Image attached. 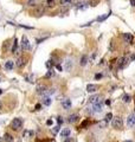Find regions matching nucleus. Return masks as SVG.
<instances>
[{
    "mask_svg": "<svg viewBox=\"0 0 135 142\" xmlns=\"http://www.w3.org/2000/svg\"><path fill=\"white\" fill-rule=\"evenodd\" d=\"M128 62H129V59H128L127 57H124V56L120 57V58L117 59V66H119V68H123V66H124Z\"/></svg>",
    "mask_w": 135,
    "mask_h": 142,
    "instance_id": "423d86ee",
    "label": "nucleus"
},
{
    "mask_svg": "<svg viewBox=\"0 0 135 142\" xmlns=\"http://www.w3.org/2000/svg\"><path fill=\"white\" fill-rule=\"evenodd\" d=\"M106 104H107V105H110V104H111V101L107 99V101H106Z\"/></svg>",
    "mask_w": 135,
    "mask_h": 142,
    "instance_id": "4c0bfd02",
    "label": "nucleus"
},
{
    "mask_svg": "<svg viewBox=\"0 0 135 142\" xmlns=\"http://www.w3.org/2000/svg\"><path fill=\"white\" fill-rule=\"evenodd\" d=\"M78 118H80V116L76 115V114H74V115H70V116H69V120H68V121H69L70 123H75V122L78 121Z\"/></svg>",
    "mask_w": 135,
    "mask_h": 142,
    "instance_id": "4468645a",
    "label": "nucleus"
},
{
    "mask_svg": "<svg viewBox=\"0 0 135 142\" xmlns=\"http://www.w3.org/2000/svg\"><path fill=\"white\" fill-rule=\"evenodd\" d=\"M113 118H114V117H113V114L108 113L107 115H106V118H104V120H106L107 122H109V121H110V120H113Z\"/></svg>",
    "mask_w": 135,
    "mask_h": 142,
    "instance_id": "a878e982",
    "label": "nucleus"
},
{
    "mask_svg": "<svg viewBox=\"0 0 135 142\" xmlns=\"http://www.w3.org/2000/svg\"><path fill=\"white\" fill-rule=\"evenodd\" d=\"M97 89H98V86L96 84H89L87 86V91H88V92H95Z\"/></svg>",
    "mask_w": 135,
    "mask_h": 142,
    "instance_id": "2eb2a0df",
    "label": "nucleus"
},
{
    "mask_svg": "<svg viewBox=\"0 0 135 142\" xmlns=\"http://www.w3.org/2000/svg\"><path fill=\"white\" fill-rule=\"evenodd\" d=\"M51 131H52L54 134H57V133L59 131V126H56V127H54L52 129H51Z\"/></svg>",
    "mask_w": 135,
    "mask_h": 142,
    "instance_id": "c85d7f7f",
    "label": "nucleus"
},
{
    "mask_svg": "<svg viewBox=\"0 0 135 142\" xmlns=\"http://www.w3.org/2000/svg\"><path fill=\"white\" fill-rule=\"evenodd\" d=\"M36 92H37L38 95L46 96V95L49 94V91H47V86H46V85H44V84L37 85V88H36Z\"/></svg>",
    "mask_w": 135,
    "mask_h": 142,
    "instance_id": "f257e3e1",
    "label": "nucleus"
},
{
    "mask_svg": "<svg viewBox=\"0 0 135 142\" xmlns=\"http://www.w3.org/2000/svg\"><path fill=\"white\" fill-rule=\"evenodd\" d=\"M46 4L50 5V6H52V5L54 4V0H46Z\"/></svg>",
    "mask_w": 135,
    "mask_h": 142,
    "instance_id": "7c9ffc66",
    "label": "nucleus"
},
{
    "mask_svg": "<svg viewBox=\"0 0 135 142\" xmlns=\"http://www.w3.org/2000/svg\"><path fill=\"white\" fill-rule=\"evenodd\" d=\"M0 142H1V137H0Z\"/></svg>",
    "mask_w": 135,
    "mask_h": 142,
    "instance_id": "49530a36",
    "label": "nucleus"
},
{
    "mask_svg": "<svg viewBox=\"0 0 135 142\" xmlns=\"http://www.w3.org/2000/svg\"><path fill=\"white\" fill-rule=\"evenodd\" d=\"M25 79H26L27 82H31V83H32V82H33V75H28V76H26Z\"/></svg>",
    "mask_w": 135,
    "mask_h": 142,
    "instance_id": "bb28decb",
    "label": "nucleus"
},
{
    "mask_svg": "<svg viewBox=\"0 0 135 142\" xmlns=\"http://www.w3.org/2000/svg\"><path fill=\"white\" fill-rule=\"evenodd\" d=\"M27 60H28V57H25V56L19 57V58L15 60V65H17L18 68H24L27 64Z\"/></svg>",
    "mask_w": 135,
    "mask_h": 142,
    "instance_id": "20e7f679",
    "label": "nucleus"
},
{
    "mask_svg": "<svg viewBox=\"0 0 135 142\" xmlns=\"http://www.w3.org/2000/svg\"><path fill=\"white\" fill-rule=\"evenodd\" d=\"M17 47H18V40L14 39L13 46H12V53H15V52H17Z\"/></svg>",
    "mask_w": 135,
    "mask_h": 142,
    "instance_id": "5701e85b",
    "label": "nucleus"
},
{
    "mask_svg": "<svg viewBox=\"0 0 135 142\" xmlns=\"http://www.w3.org/2000/svg\"><path fill=\"white\" fill-rule=\"evenodd\" d=\"M1 108H2V105H1V103H0V110H1Z\"/></svg>",
    "mask_w": 135,
    "mask_h": 142,
    "instance_id": "a18cd8bd",
    "label": "nucleus"
},
{
    "mask_svg": "<svg viewBox=\"0 0 135 142\" xmlns=\"http://www.w3.org/2000/svg\"><path fill=\"white\" fill-rule=\"evenodd\" d=\"M63 142H74V140H72V137H67Z\"/></svg>",
    "mask_w": 135,
    "mask_h": 142,
    "instance_id": "473e14b6",
    "label": "nucleus"
},
{
    "mask_svg": "<svg viewBox=\"0 0 135 142\" xmlns=\"http://www.w3.org/2000/svg\"><path fill=\"white\" fill-rule=\"evenodd\" d=\"M40 108H41L40 104H36V110H40Z\"/></svg>",
    "mask_w": 135,
    "mask_h": 142,
    "instance_id": "c9c22d12",
    "label": "nucleus"
},
{
    "mask_svg": "<svg viewBox=\"0 0 135 142\" xmlns=\"http://www.w3.org/2000/svg\"><path fill=\"white\" fill-rule=\"evenodd\" d=\"M54 75V71L49 70L47 72H46V73H45V76H44V77H45V78H50V77H52Z\"/></svg>",
    "mask_w": 135,
    "mask_h": 142,
    "instance_id": "b1692460",
    "label": "nucleus"
},
{
    "mask_svg": "<svg viewBox=\"0 0 135 142\" xmlns=\"http://www.w3.org/2000/svg\"><path fill=\"white\" fill-rule=\"evenodd\" d=\"M32 135H33V131H31V130H25V131L23 133V137H25V139L32 137Z\"/></svg>",
    "mask_w": 135,
    "mask_h": 142,
    "instance_id": "412c9836",
    "label": "nucleus"
},
{
    "mask_svg": "<svg viewBox=\"0 0 135 142\" xmlns=\"http://www.w3.org/2000/svg\"><path fill=\"white\" fill-rule=\"evenodd\" d=\"M135 59V55H132V56H130V60H134Z\"/></svg>",
    "mask_w": 135,
    "mask_h": 142,
    "instance_id": "79ce46f5",
    "label": "nucleus"
},
{
    "mask_svg": "<svg viewBox=\"0 0 135 142\" xmlns=\"http://www.w3.org/2000/svg\"><path fill=\"white\" fill-rule=\"evenodd\" d=\"M88 63V57H87V55H83V56L81 57V60H80V64H81L82 66H84L85 64Z\"/></svg>",
    "mask_w": 135,
    "mask_h": 142,
    "instance_id": "aec40b11",
    "label": "nucleus"
},
{
    "mask_svg": "<svg viewBox=\"0 0 135 142\" xmlns=\"http://www.w3.org/2000/svg\"><path fill=\"white\" fill-rule=\"evenodd\" d=\"M122 101H123L124 103H129V102L132 101V97H130V95H128V94H124V95L122 96Z\"/></svg>",
    "mask_w": 135,
    "mask_h": 142,
    "instance_id": "4be33fe9",
    "label": "nucleus"
},
{
    "mask_svg": "<svg viewBox=\"0 0 135 142\" xmlns=\"http://www.w3.org/2000/svg\"><path fill=\"white\" fill-rule=\"evenodd\" d=\"M28 4H30V5H33V4H36V1H34V0H30Z\"/></svg>",
    "mask_w": 135,
    "mask_h": 142,
    "instance_id": "58836bf2",
    "label": "nucleus"
},
{
    "mask_svg": "<svg viewBox=\"0 0 135 142\" xmlns=\"http://www.w3.org/2000/svg\"><path fill=\"white\" fill-rule=\"evenodd\" d=\"M107 124H108V122H107L106 120H103V121H101V122L98 123V127L100 128H106L107 127Z\"/></svg>",
    "mask_w": 135,
    "mask_h": 142,
    "instance_id": "393cba45",
    "label": "nucleus"
},
{
    "mask_svg": "<svg viewBox=\"0 0 135 142\" xmlns=\"http://www.w3.org/2000/svg\"><path fill=\"white\" fill-rule=\"evenodd\" d=\"M111 126H113V128H115V129H120V128H122V126H123L122 118L121 117H114V118L111 120Z\"/></svg>",
    "mask_w": 135,
    "mask_h": 142,
    "instance_id": "f03ea898",
    "label": "nucleus"
},
{
    "mask_svg": "<svg viewBox=\"0 0 135 142\" xmlns=\"http://www.w3.org/2000/svg\"><path fill=\"white\" fill-rule=\"evenodd\" d=\"M57 122H58V124H62V123H63V120H62V117H57Z\"/></svg>",
    "mask_w": 135,
    "mask_h": 142,
    "instance_id": "f704fd0d",
    "label": "nucleus"
},
{
    "mask_svg": "<svg viewBox=\"0 0 135 142\" xmlns=\"http://www.w3.org/2000/svg\"><path fill=\"white\" fill-rule=\"evenodd\" d=\"M71 0H61V4L62 5H65V4H68V2H70Z\"/></svg>",
    "mask_w": 135,
    "mask_h": 142,
    "instance_id": "72a5a7b5",
    "label": "nucleus"
},
{
    "mask_svg": "<svg viewBox=\"0 0 135 142\" xmlns=\"http://www.w3.org/2000/svg\"><path fill=\"white\" fill-rule=\"evenodd\" d=\"M123 39H124V42L128 43V44H132L133 40H134V37H133V34L132 33H123Z\"/></svg>",
    "mask_w": 135,
    "mask_h": 142,
    "instance_id": "9d476101",
    "label": "nucleus"
},
{
    "mask_svg": "<svg viewBox=\"0 0 135 142\" xmlns=\"http://www.w3.org/2000/svg\"><path fill=\"white\" fill-rule=\"evenodd\" d=\"M124 142H133V141H132V140H126Z\"/></svg>",
    "mask_w": 135,
    "mask_h": 142,
    "instance_id": "37998d69",
    "label": "nucleus"
},
{
    "mask_svg": "<svg viewBox=\"0 0 135 142\" xmlns=\"http://www.w3.org/2000/svg\"><path fill=\"white\" fill-rule=\"evenodd\" d=\"M62 105H63V108H64L65 110H69V109L71 108V101L69 98H64L62 101Z\"/></svg>",
    "mask_w": 135,
    "mask_h": 142,
    "instance_id": "9b49d317",
    "label": "nucleus"
},
{
    "mask_svg": "<svg viewBox=\"0 0 135 142\" xmlns=\"http://www.w3.org/2000/svg\"><path fill=\"white\" fill-rule=\"evenodd\" d=\"M56 68H57V70L62 71V66H61V65H56Z\"/></svg>",
    "mask_w": 135,
    "mask_h": 142,
    "instance_id": "ea45409f",
    "label": "nucleus"
},
{
    "mask_svg": "<svg viewBox=\"0 0 135 142\" xmlns=\"http://www.w3.org/2000/svg\"><path fill=\"white\" fill-rule=\"evenodd\" d=\"M93 109H94L93 113H101V111H102V101H100V102L93 104Z\"/></svg>",
    "mask_w": 135,
    "mask_h": 142,
    "instance_id": "1a4fd4ad",
    "label": "nucleus"
},
{
    "mask_svg": "<svg viewBox=\"0 0 135 142\" xmlns=\"http://www.w3.org/2000/svg\"><path fill=\"white\" fill-rule=\"evenodd\" d=\"M21 47H23V50H28L30 49V43H28V39H27L26 36L21 37Z\"/></svg>",
    "mask_w": 135,
    "mask_h": 142,
    "instance_id": "0eeeda50",
    "label": "nucleus"
},
{
    "mask_svg": "<svg viewBox=\"0 0 135 142\" xmlns=\"http://www.w3.org/2000/svg\"><path fill=\"white\" fill-rule=\"evenodd\" d=\"M130 5H132V6H135V0H130Z\"/></svg>",
    "mask_w": 135,
    "mask_h": 142,
    "instance_id": "a19ab883",
    "label": "nucleus"
},
{
    "mask_svg": "<svg viewBox=\"0 0 135 142\" xmlns=\"http://www.w3.org/2000/svg\"><path fill=\"white\" fill-rule=\"evenodd\" d=\"M71 68H72V60H71L70 58H68L67 60H65V63H64V70L70 71L71 70Z\"/></svg>",
    "mask_w": 135,
    "mask_h": 142,
    "instance_id": "f8f14e48",
    "label": "nucleus"
},
{
    "mask_svg": "<svg viewBox=\"0 0 135 142\" xmlns=\"http://www.w3.org/2000/svg\"><path fill=\"white\" fill-rule=\"evenodd\" d=\"M100 78H102V73H96L95 75V79H100Z\"/></svg>",
    "mask_w": 135,
    "mask_h": 142,
    "instance_id": "2f4dec72",
    "label": "nucleus"
},
{
    "mask_svg": "<svg viewBox=\"0 0 135 142\" xmlns=\"http://www.w3.org/2000/svg\"><path fill=\"white\" fill-rule=\"evenodd\" d=\"M45 12V7L44 6H41V5H38L36 8H34V11H33V15H36V17H40L43 15Z\"/></svg>",
    "mask_w": 135,
    "mask_h": 142,
    "instance_id": "39448f33",
    "label": "nucleus"
},
{
    "mask_svg": "<svg viewBox=\"0 0 135 142\" xmlns=\"http://www.w3.org/2000/svg\"><path fill=\"white\" fill-rule=\"evenodd\" d=\"M46 124H47V126H51V124H52V120H49V121L46 122Z\"/></svg>",
    "mask_w": 135,
    "mask_h": 142,
    "instance_id": "e433bc0d",
    "label": "nucleus"
},
{
    "mask_svg": "<svg viewBox=\"0 0 135 142\" xmlns=\"http://www.w3.org/2000/svg\"><path fill=\"white\" fill-rule=\"evenodd\" d=\"M88 124H89V121H88V120H85V121H83V122H82L81 128H85L87 126H88Z\"/></svg>",
    "mask_w": 135,
    "mask_h": 142,
    "instance_id": "c756f323",
    "label": "nucleus"
},
{
    "mask_svg": "<svg viewBox=\"0 0 135 142\" xmlns=\"http://www.w3.org/2000/svg\"><path fill=\"white\" fill-rule=\"evenodd\" d=\"M127 124H128V127H134L135 126V113L130 114V115L128 116V118H127Z\"/></svg>",
    "mask_w": 135,
    "mask_h": 142,
    "instance_id": "6e6552de",
    "label": "nucleus"
},
{
    "mask_svg": "<svg viewBox=\"0 0 135 142\" xmlns=\"http://www.w3.org/2000/svg\"><path fill=\"white\" fill-rule=\"evenodd\" d=\"M4 140H5L6 142H13L14 141L13 136H12L11 134H8V133H5V135H4Z\"/></svg>",
    "mask_w": 135,
    "mask_h": 142,
    "instance_id": "f3484780",
    "label": "nucleus"
},
{
    "mask_svg": "<svg viewBox=\"0 0 135 142\" xmlns=\"http://www.w3.org/2000/svg\"><path fill=\"white\" fill-rule=\"evenodd\" d=\"M61 136L62 137H69L70 136V129H63L62 131H61Z\"/></svg>",
    "mask_w": 135,
    "mask_h": 142,
    "instance_id": "a211bd4d",
    "label": "nucleus"
},
{
    "mask_svg": "<svg viewBox=\"0 0 135 142\" xmlns=\"http://www.w3.org/2000/svg\"><path fill=\"white\" fill-rule=\"evenodd\" d=\"M43 104H44V105H50V104H51V97H50V96H44V98H43Z\"/></svg>",
    "mask_w": 135,
    "mask_h": 142,
    "instance_id": "6ab92c4d",
    "label": "nucleus"
},
{
    "mask_svg": "<svg viewBox=\"0 0 135 142\" xmlns=\"http://www.w3.org/2000/svg\"><path fill=\"white\" fill-rule=\"evenodd\" d=\"M11 127L13 130H19L20 128L23 127V120L21 118H14L13 121H12V123H11Z\"/></svg>",
    "mask_w": 135,
    "mask_h": 142,
    "instance_id": "7ed1b4c3",
    "label": "nucleus"
},
{
    "mask_svg": "<svg viewBox=\"0 0 135 142\" xmlns=\"http://www.w3.org/2000/svg\"><path fill=\"white\" fill-rule=\"evenodd\" d=\"M13 66H14L13 60H7V62L5 63V69H6V70H12Z\"/></svg>",
    "mask_w": 135,
    "mask_h": 142,
    "instance_id": "dca6fc26",
    "label": "nucleus"
},
{
    "mask_svg": "<svg viewBox=\"0 0 135 142\" xmlns=\"http://www.w3.org/2000/svg\"><path fill=\"white\" fill-rule=\"evenodd\" d=\"M52 64H54V63H52V60H47V62L45 63V66H46L47 69H50V68L52 66Z\"/></svg>",
    "mask_w": 135,
    "mask_h": 142,
    "instance_id": "cd10ccee",
    "label": "nucleus"
},
{
    "mask_svg": "<svg viewBox=\"0 0 135 142\" xmlns=\"http://www.w3.org/2000/svg\"><path fill=\"white\" fill-rule=\"evenodd\" d=\"M1 94H2V89H0V95H1Z\"/></svg>",
    "mask_w": 135,
    "mask_h": 142,
    "instance_id": "c03bdc74",
    "label": "nucleus"
},
{
    "mask_svg": "<svg viewBox=\"0 0 135 142\" xmlns=\"http://www.w3.org/2000/svg\"><path fill=\"white\" fill-rule=\"evenodd\" d=\"M101 101V96L100 95H93V96H90V98H89V102L91 103V104H95V103H97V102H100Z\"/></svg>",
    "mask_w": 135,
    "mask_h": 142,
    "instance_id": "ddd939ff",
    "label": "nucleus"
}]
</instances>
